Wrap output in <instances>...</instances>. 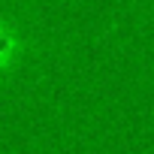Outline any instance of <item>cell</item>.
Returning a JSON list of instances; mask_svg holds the SVG:
<instances>
[{"label": "cell", "instance_id": "6da1fadb", "mask_svg": "<svg viewBox=\"0 0 154 154\" xmlns=\"http://www.w3.org/2000/svg\"><path fill=\"white\" fill-rule=\"evenodd\" d=\"M21 54H24V39L6 18H0V75H6L21 60Z\"/></svg>", "mask_w": 154, "mask_h": 154}]
</instances>
